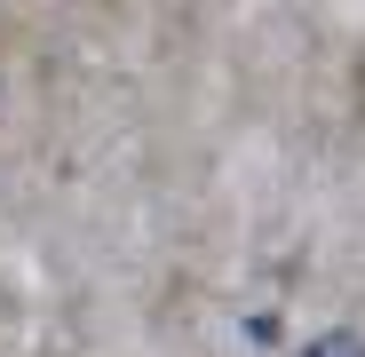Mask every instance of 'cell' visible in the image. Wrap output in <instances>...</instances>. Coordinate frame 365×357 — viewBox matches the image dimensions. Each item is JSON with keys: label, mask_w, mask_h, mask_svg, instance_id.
I'll use <instances>...</instances> for the list:
<instances>
[{"label": "cell", "mask_w": 365, "mask_h": 357, "mask_svg": "<svg viewBox=\"0 0 365 357\" xmlns=\"http://www.w3.org/2000/svg\"><path fill=\"white\" fill-rule=\"evenodd\" d=\"M302 357H365V341H357V333H318Z\"/></svg>", "instance_id": "cell-1"}]
</instances>
